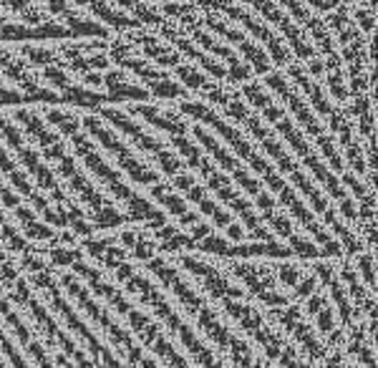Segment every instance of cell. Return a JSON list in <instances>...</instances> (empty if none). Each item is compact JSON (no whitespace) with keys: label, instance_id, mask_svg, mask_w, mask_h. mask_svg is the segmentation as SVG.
<instances>
[{"label":"cell","instance_id":"1","mask_svg":"<svg viewBox=\"0 0 378 368\" xmlns=\"http://www.w3.org/2000/svg\"><path fill=\"white\" fill-rule=\"evenodd\" d=\"M179 114L192 116V119H197V121H202V124L212 126V129L230 144L232 149H235V154H237L239 159H245L247 164L252 167L257 174H263L265 182H268V187H270L272 192H278L280 195V192L287 187L285 180L270 167V162H268L260 151H255V147L245 139V134L239 132L237 126L227 124L212 106H207V101H200V99H182V101H179Z\"/></svg>","mask_w":378,"mask_h":368},{"label":"cell","instance_id":"2","mask_svg":"<svg viewBox=\"0 0 378 368\" xmlns=\"http://www.w3.org/2000/svg\"><path fill=\"white\" fill-rule=\"evenodd\" d=\"M263 86L270 88V91H275L278 96H283V101L290 106L293 116L298 119V124H300L303 129H305V132L316 139V144L320 147L323 157L331 162L333 169L340 172V169H343V157H340L338 147H335V139H333L331 134H328V129L320 124V119H318L316 111L308 106V101L298 94V88L287 81V73H283V71H268V73H265Z\"/></svg>","mask_w":378,"mask_h":368},{"label":"cell","instance_id":"3","mask_svg":"<svg viewBox=\"0 0 378 368\" xmlns=\"http://www.w3.org/2000/svg\"><path fill=\"white\" fill-rule=\"evenodd\" d=\"M202 8L209 10V13H217V16H222L224 21H237V23H242L247 28V31L252 33L260 43H265L268 46V58H270V63H275V66H287L290 63V48H287V43L283 38H280L278 33L272 31L270 25L263 23L260 18L252 13V10H247L245 5H239V3H235V0H197Z\"/></svg>","mask_w":378,"mask_h":368},{"label":"cell","instance_id":"4","mask_svg":"<svg viewBox=\"0 0 378 368\" xmlns=\"http://www.w3.org/2000/svg\"><path fill=\"white\" fill-rule=\"evenodd\" d=\"M81 126H84L91 136H96V141H99L108 154H114V159L119 162V167H121L123 172L129 174L137 184H149V187L159 184V172H154L147 162H141V159L137 157V154H134L126 144H123L121 136L101 121V116H96V114H86V116L81 119Z\"/></svg>","mask_w":378,"mask_h":368},{"label":"cell","instance_id":"5","mask_svg":"<svg viewBox=\"0 0 378 368\" xmlns=\"http://www.w3.org/2000/svg\"><path fill=\"white\" fill-rule=\"evenodd\" d=\"M275 129H278V132L283 134V139H285L287 144L293 147L295 154H298V157H300L303 162L308 164L310 172L316 174V180L320 182V184H323V187L328 189V192H331V197H335L338 202L348 199V192H346L343 187H340V182L335 180V174H333L331 169H328V167L323 164V159L318 157L316 149L310 147L308 139L303 136V132L293 124V121H290V119H287V116H285V119H280L278 124H275Z\"/></svg>","mask_w":378,"mask_h":368},{"label":"cell","instance_id":"6","mask_svg":"<svg viewBox=\"0 0 378 368\" xmlns=\"http://www.w3.org/2000/svg\"><path fill=\"white\" fill-rule=\"evenodd\" d=\"M239 3H245V5H252V8L260 13L263 18H268L270 23H275L280 28V33L287 38V48H290V53H295L298 58H300L303 63L308 61V58H313V56H318L316 46L308 40V36L303 33V28H298V25L290 21V18L285 16V10L280 8L275 0H239Z\"/></svg>","mask_w":378,"mask_h":368},{"label":"cell","instance_id":"7","mask_svg":"<svg viewBox=\"0 0 378 368\" xmlns=\"http://www.w3.org/2000/svg\"><path fill=\"white\" fill-rule=\"evenodd\" d=\"M71 144H73V149H76L78 157L84 159V164L88 167V172L96 174V177H99V180L104 182V184H106V187L111 189L116 197H119V199H123L126 204L132 202L137 195H134L132 189L123 184V182H121V174L116 172L114 167H111L106 159L101 157V151L93 147L91 141L86 139L84 134H76V136H71Z\"/></svg>","mask_w":378,"mask_h":368},{"label":"cell","instance_id":"8","mask_svg":"<svg viewBox=\"0 0 378 368\" xmlns=\"http://www.w3.org/2000/svg\"><path fill=\"white\" fill-rule=\"evenodd\" d=\"M99 116H104L106 121H111V124L119 129L121 134H126L129 139L139 147L141 151H147V154H159V151L167 149V141L162 139V136H156V134L147 132L144 126L139 124V121H134L132 114H126L123 109H116V106H106V109L99 111Z\"/></svg>","mask_w":378,"mask_h":368},{"label":"cell","instance_id":"9","mask_svg":"<svg viewBox=\"0 0 378 368\" xmlns=\"http://www.w3.org/2000/svg\"><path fill=\"white\" fill-rule=\"evenodd\" d=\"M126 114H139L144 116L152 126L162 129V132L172 134V136H185L189 124L187 119L174 109H162V106H147V103H126Z\"/></svg>","mask_w":378,"mask_h":368},{"label":"cell","instance_id":"10","mask_svg":"<svg viewBox=\"0 0 378 368\" xmlns=\"http://www.w3.org/2000/svg\"><path fill=\"white\" fill-rule=\"evenodd\" d=\"M287 73H290L287 79L293 81L295 86H298V88L303 91V94H305L303 99L313 103V106H316V111L325 119V121H331V119L335 116V114H338V109H335V106H333V103L328 101V96H325L323 88L318 86V84H316L313 79H308V73L303 71V63H287Z\"/></svg>","mask_w":378,"mask_h":368},{"label":"cell","instance_id":"11","mask_svg":"<svg viewBox=\"0 0 378 368\" xmlns=\"http://www.w3.org/2000/svg\"><path fill=\"white\" fill-rule=\"evenodd\" d=\"M239 96H245L247 101L263 114L260 119L270 121L272 126L278 124L280 119H285V109H283L280 103H275V99H272V96L268 94V88L263 86V81H247V84H242Z\"/></svg>","mask_w":378,"mask_h":368},{"label":"cell","instance_id":"12","mask_svg":"<svg viewBox=\"0 0 378 368\" xmlns=\"http://www.w3.org/2000/svg\"><path fill=\"white\" fill-rule=\"evenodd\" d=\"M13 116H16L18 124L25 129V134H31L33 139L38 141L43 149H48V147H54V144L61 141V134L54 132V129H48L46 119L40 116L36 109H25V106H21V109L13 111Z\"/></svg>","mask_w":378,"mask_h":368},{"label":"cell","instance_id":"13","mask_svg":"<svg viewBox=\"0 0 378 368\" xmlns=\"http://www.w3.org/2000/svg\"><path fill=\"white\" fill-rule=\"evenodd\" d=\"M194 132V139L200 141V147L204 151H209V154H212V157H215V162L220 167H222V169H227V172H235V169H239V162H237V157H232L230 151L224 149L222 144H220V141L215 139V136H212V134L207 132V129H204V126H194L192 129Z\"/></svg>","mask_w":378,"mask_h":368},{"label":"cell","instance_id":"14","mask_svg":"<svg viewBox=\"0 0 378 368\" xmlns=\"http://www.w3.org/2000/svg\"><path fill=\"white\" fill-rule=\"evenodd\" d=\"M237 46H239V53L245 56V63L252 69V73L265 76V73L270 71V58H268L263 46H257L255 40H250V38H245L242 43H237Z\"/></svg>","mask_w":378,"mask_h":368},{"label":"cell","instance_id":"15","mask_svg":"<svg viewBox=\"0 0 378 368\" xmlns=\"http://www.w3.org/2000/svg\"><path fill=\"white\" fill-rule=\"evenodd\" d=\"M48 124H54L58 129V134H66V136H76L78 129H81V116L73 114V111H63V109H48L43 114Z\"/></svg>","mask_w":378,"mask_h":368},{"label":"cell","instance_id":"16","mask_svg":"<svg viewBox=\"0 0 378 368\" xmlns=\"http://www.w3.org/2000/svg\"><path fill=\"white\" fill-rule=\"evenodd\" d=\"M174 73H177L179 79L177 84H182L187 91H204V86L209 84L207 76L197 66H192V63H179L177 69H174Z\"/></svg>","mask_w":378,"mask_h":368},{"label":"cell","instance_id":"17","mask_svg":"<svg viewBox=\"0 0 378 368\" xmlns=\"http://www.w3.org/2000/svg\"><path fill=\"white\" fill-rule=\"evenodd\" d=\"M88 5H91V10L101 21H108V23L116 25V28H134V25H139L134 18H129L126 13H121V10H114L108 3H104V0H91Z\"/></svg>","mask_w":378,"mask_h":368},{"label":"cell","instance_id":"18","mask_svg":"<svg viewBox=\"0 0 378 368\" xmlns=\"http://www.w3.org/2000/svg\"><path fill=\"white\" fill-rule=\"evenodd\" d=\"M61 99L63 101L78 103V106H86V109H99L108 96H101V94H96V91H91V88H84V86H69L63 91Z\"/></svg>","mask_w":378,"mask_h":368},{"label":"cell","instance_id":"19","mask_svg":"<svg viewBox=\"0 0 378 368\" xmlns=\"http://www.w3.org/2000/svg\"><path fill=\"white\" fill-rule=\"evenodd\" d=\"M152 197H154L159 204H164V210L172 212V214H177V217H182L187 212L185 197H179L177 192H172V189L164 187V184H154V187H152Z\"/></svg>","mask_w":378,"mask_h":368},{"label":"cell","instance_id":"20","mask_svg":"<svg viewBox=\"0 0 378 368\" xmlns=\"http://www.w3.org/2000/svg\"><path fill=\"white\" fill-rule=\"evenodd\" d=\"M21 53H23V58H28V61L36 63V66H43V69L61 61V56L56 53L54 48L36 46V43H28V46H23V48H21Z\"/></svg>","mask_w":378,"mask_h":368},{"label":"cell","instance_id":"21","mask_svg":"<svg viewBox=\"0 0 378 368\" xmlns=\"http://www.w3.org/2000/svg\"><path fill=\"white\" fill-rule=\"evenodd\" d=\"M172 144L179 149V154H182V162H187L189 167H194V169H200L202 159H204V154H202V149L194 144V141H189L187 136H172Z\"/></svg>","mask_w":378,"mask_h":368},{"label":"cell","instance_id":"22","mask_svg":"<svg viewBox=\"0 0 378 368\" xmlns=\"http://www.w3.org/2000/svg\"><path fill=\"white\" fill-rule=\"evenodd\" d=\"M0 136L8 141V147L13 151H21L25 147L23 132H21V129H18V126L13 124L8 116H3V114H0Z\"/></svg>","mask_w":378,"mask_h":368},{"label":"cell","instance_id":"23","mask_svg":"<svg viewBox=\"0 0 378 368\" xmlns=\"http://www.w3.org/2000/svg\"><path fill=\"white\" fill-rule=\"evenodd\" d=\"M108 99L111 101H121V99H132V101H144V99H149V91L144 86H134V84H121V86L116 88H108Z\"/></svg>","mask_w":378,"mask_h":368},{"label":"cell","instance_id":"24","mask_svg":"<svg viewBox=\"0 0 378 368\" xmlns=\"http://www.w3.org/2000/svg\"><path fill=\"white\" fill-rule=\"evenodd\" d=\"M43 79L54 86V91L58 94V91H66L69 86H73V81H71V76H69V71L66 69H58V66H46L43 69Z\"/></svg>","mask_w":378,"mask_h":368},{"label":"cell","instance_id":"25","mask_svg":"<svg viewBox=\"0 0 378 368\" xmlns=\"http://www.w3.org/2000/svg\"><path fill=\"white\" fill-rule=\"evenodd\" d=\"M156 164H159V169H162L167 177H177L179 172H182V167H185V162H182V157H177L172 149H164L156 154Z\"/></svg>","mask_w":378,"mask_h":368},{"label":"cell","instance_id":"26","mask_svg":"<svg viewBox=\"0 0 378 368\" xmlns=\"http://www.w3.org/2000/svg\"><path fill=\"white\" fill-rule=\"evenodd\" d=\"M328 76V91H331V96H335L340 103L343 101H348V81H346V76H343V69H338V71H328L325 73Z\"/></svg>","mask_w":378,"mask_h":368},{"label":"cell","instance_id":"27","mask_svg":"<svg viewBox=\"0 0 378 368\" xmlns=\"http://www.w3.org/2000/svg\"><path fill=\"white\" fill-rule=\"evenodd\" d=\"M202 94H204V99H207L209 103H215V106H222V109H224V106H227V101H230V99L237 94V91H235V88H222V86H217V84H212V81H209Z\"/></svg>","mask_w":378,"mask_h":368},{"label":"cell","instance_id":"28","mask_svg":"<svg viewBox=\"0 0 378 368\" xmlns=\"http://www.w3.org/2000/svg\"><path fill=\"white\" fill-rule=\"evenodd\" d=\"M200 210L204 212V214H209V217H212V222H215L217 228H227V225H230V212L222 210L220 204L212 202V199H207V197H204V199L200 202Z\"/></svg>","mask_w":378,"mask_h":368},{"label":"cell","instance_id":"29","mask_svg":"<svg viewBox=\"0 0 378 368\" xmlns=\"http://www.w3.org/2000/svg\"><path fill=\"white\" fill-rule=\"evenodd\" d=\"M351 21H353L355 28L361 31V36H366V38H370V36H373V25H376V13H370V10H366V8H355L353 16H351Z\"/></svg>","mask_w":378,"mask_h":368},{"label":"cell","instance_id":"30","mask_svg":"<svg viewBox=\"0 0 378 368\" xmlns=\"http://www.w3.org/2000/svg\"><path fill=\"white\" fill-rule=\"evenodd\" d=\"M224 114L230 119H235L237 124H245V119L250 116V109H247V101L239 96V91L235 96H232L230 101H227V106H224Z\"/></svg>","mask_w":378,"mask_h":368},{"label":"cell","instance_id":"31","mask_svg":"<svg viewBox=\"0 0 378 368\" xmlns=\"http://www.w3.org/2000/svg\"><path fill=\"white\" fill-rule=\"evenodd\" d=\"M134 16H137V23H149V25H162L164 21H167V18L162 16V13H159V10L156 8H152V5H147V3H144V0H141L139 5H137V8L132 10Z\"/></svg>","mask_w":378,"mask_h":368},{"label":"cell","instance_id":"32","mask_svg":"<svg viewBox=\"0 0 378 368\" xmlns=\"http://www.w3.org/2000/svg\"><path fill=\"white\" fill-rule=\"evenodd\" d=\"M232 177H235V182H237L239 187L245 189L247 195L257 197L260 192H263V184H260V182H257L252 174L247 172V169H242V167H239V169H235V172H232Z\"/></svg>","mask_w":378,"mask_h":368},{"label":"cell","instance_id":"33","mask_svg":"<svg viewBox=\"0 0 378 368\" xmlns=\"http://www.w3.org/2000/svg\"><path fill=\"white\" fill-rule=\"evenodd\" d=\"M69 16V23L73 31H81V33H91V36H108L106 28H101V25L91 23V21H84V18L78 16V13H66Z\"/></svg>","mask_w":378,"mask_h":368},{"label":"cell","instance_id":"34","mask_svg":"<svg viewBox=\"0 0 378 368\" xmlns=\"http://www.w3.org/2000/svg\"><path fill=\"white\" fill-rule=\"evenodd\" d=\"M123 214L119 210H114L111 204H106V207H101L99 212H96V228H114V225H121L123 222Z\"/></svg>","mask_w":378,"mask_h":368},{"label":"cell","instance_id":"35","mask_svg":"<svg viewBox=\"0 0 378 368\" xmlns=\"http://www.w3.org/2000/svg\"><path fill=\"white\" fill-rule=\"evenodd\" d=\"M290 252H298V255H303V258H320V255H323V252L318 250L310 240H305V237H295V235H290Z\"/></svg>","mask_w":378,"mask_h":368},{"label":"cell","instance_id":"36","mask_svg":"<svg viewBox=\"0 0 378 368\" xmlns=\"http://www.w3.org/2000/svg\"><path fill=\"white\" fill-rule=\"evenodd\" d=\"M346 154H348V164L353 167L355 172H366V169H368V167H366V159H363V151H361V147H358V144H351V147H346Z\"/></svg>","mask_w":378,"mask_h":368},{"label":"cell","instance_id":"37","mask_svg":"<svg viewBox=\"0 0 378 368\" xmlns=\"http://www.w3.org/2000/svg\"><path fill=\"white\" fill-rule=\"evenodd\" d=\"M358 267H361L363 280L368 282V288L370 290L376 288V275H373V258H370V255H363V258L358 260Z\"/></svg>","mask_w":378,"mask_h":368},{"label":"cell","instance_id":"38","mask_svg":"<svg viewBox=\"0 0 378 368\" xmlns=\"http://www.w3.org/2000/svg\"><path fill=\"white\" fill-rule=\"evenodd\" d=\"M126 81H129L126 71H123V69H114V71H108L106 76H104V86H106V88H116V86H121V84H126Z\"/></svg>","mask_w":378,"mask_h":368},{"label":"cell","instance_id":"39","mask_svg":"<svg viewBox=\"0 0 378 368\" xmlns=\"http://www.w3.org/2000/svg\"><path fill=\"white\" fill-rule=\"evenodd\" d=\"M303 71H305L308 76H325L323 56H313V58H308V61H305V66H303Z\"/></svg>","mask_w":378,"mask_h":368},{"label":"cell","instance_id":"40","mask_svg":"<svg viewBox=\"0 0 378 368\" xmlns=\"http://www.w3.org/2000/svg\"><path fill=\"white\" fill-rule=\"evenodd\" d=\"M308 5L313 8V13H333L335 8H340V0H308Z\"/></svg>","mask_w":378,"mask_h":368},{"label":"cell","instance_id":"41","mask_svg":"<svg viewBox=\"0 0 378 368\" xmlns=\"http://www.w3.org/2000/svg\"><path fill=\"white\" fill-rule=\"evenodd\" d=\"M343 182H346L348 187H351V192H353L355 197H361V199H368V189L363 187V184L355 180L353 174H346V177H343Z\"/></svg>","mask_w":378,"mask_h":368},{"label":"cell","instance_id":"42","mask_svg":"<svg viewBox=\"0 0 378 368\" xmlns=\"http://www.w3.org/2000/svg\"><path fill=\"white\" fill-rule=\"evenodd\" d=\"M104 86V76H101L99 71H86L84 73V88H101Z\"/></svg>","mask_w":378,"mask_h":368},{"label":"cell","instance_id":"43","mask_svg":"<svg viewBox=\"0 0 378 368\" xmlns=\"http://www.w3.org/2000/svg\"><path fill=\"white\" fill-rule=\"evenodd\" d=\"M255 204L265 212V214H270V212H275V207H278V204H275V199H272V197L268 195V192H260V195L255 197Z\"/></svg>","mask_w":378,"mask_h":368},{"label":"cell","instance_id":"44","mask_svg":"<svg viewBox=\"0 0 378 368\" xmlns=\"http://www.w3.org/2000/svg\"><path fill=\"white\" fill-rule=\"evenodd\" d=\"M197 184V180H194L192 174H187V172H179L177 177H174V187L182 189V192H189V189Z\"/></svg>","mask_w":378,"mask_h":368},{"label":"cell","instance_id":"45","mask_svg":"<svg viewBox=\"0 0 378 368\" xmlns=\"http://www.w3.org/2000/svg\"><path fill=\"white\" fill-rule=\"evenodd\" d=\"M0 202H5L8 207H21V197H18L16 192H10V189L0 182Z\"/></svg>","mask_w":378,"mask_h":368},{"label":"cell","instance_id":"46","mask_svg":"<svg viewBox=\"0 0 378 368\" xmlns=\"http://www.w3.org/2000/svg\"><path fill=\"white\" fill-rule=\"evenodd\" d=\"M21 99H23V94H21V91H16V88L0 86V103H18Z\"/></svg>","mask_w":378,"mask_h":368},{"label":"cell","instance_id":"47","mask_svg":"<svg viewBox=\"0 0 378 368\" xmlns=\"http://www.w3.org/2000/svg\"><path fill=\"white\" fill-rule=\"evenodd\" d=\"M86 61H88V69H106L108 56L106 53H93V56H86Z\"/></svg>","mask_w":378,"mask_h":368},{"label":"cell","instance_id":"48","mask_svg":"<svg viewBox=\"0 0 378 368\" xmlns=\"http://www.w3.org/2000/svg\"><path fill=\"white\" fill-rule=\"evenodd\" d=\"M280 280L285 282L287 288H293L295 282H298V270H295V267H283V270H280Z\"/></svg>","mask_w":378,"mask_h":368},{"label":"cell","instance_id":"49","mask_svg":"<svg viewBox=\"0 0 378 368\" xmlns=\"http://www.w3.org/2000/svg\"><path fill=\"white\" fill-rule=\"evenodd\" d=\"M204 197H207V187H200V184H194V187L187 192V199H189V202H197V204H200Z\"/></svg>","mask_w":378,"mask_h":368},{"label":"cell","instance_id":"50","mask_svg":"<svg viewBox=\"0 0 378 368\" xmlns=\"http://www.w3.org/2000/svg\"><path fill=\"white\" fill-rule=\"evenodd\" d=\"M227 237L235 240V243H239V240L245 237V228H242V225H227Z\"/></svg>","mask_w":378,"mask_h":368},{"label":"cell","instance_id":"51","mask_svg":"<svg viewBox=\"0 0 378 368\" xmlns=\"http://www.w3.org/2000/svg\"><path fill=\"white\" fill-rule=\"evenodd\" d=\"M340 212H343L348 219H355V204H353V199H351V197L340 202Z\"/></svg>","mask_w":378,"mask_h":368},{"label":"cell","instance_id":"52","mask_svg":"<svg viewBox=\"0 0 378 368\" xmlns=\"http://www.w3.org/2000/svg\"><path fill=\"white\" fill-rule=\"evenodd\" d=\"M318 326H320V330H331L333 328L331 310H323V313H318Z\"/></svg>","mask_w":378,"mask_h":368},{"label":"cell","instance_id":"53","mask_svg":"<svg viewBox=\"0 0 378 368\" xmlns=\"http://www.w3.org/2000/svg\"><path fill=\"white\" fill-rule=\"evenodd\" d=\"M73 258H76V255H71V252H66V250H56V252H54V260H56V262H61V265H63V262L69 265V262H71Z\"/></svg>","mask_w":378,"mask_h":368},{"label":"cell","instance_id":"54","mask_svg":"<svg viewBox=\"0 0 378 368\" xmlns=\"http://www.w3.org/2000/svg\"><path fill=\"white\" fill-rule=\"evenodd\" d=\"M179 219H182V225H200V214H194V212H185Z\"/></svg>","mask_w":378,"mask_h":368},{"label":"cell","instance_id":"55","mask_svg":"<svg viewBox=\"0 0 378 368\" xmlns=\"http://www.w3.org/2000/svg\"><path fill=\"white\" fill-rule=\"evenodd\" d=\"M320 306H323V300H320V298H313L308 303V310H310V313H320Z\"/></svg>","mask_w":378,"mask_h":368},{"label":"cell","instance_id":"56","mask_svg":"<svg viewBox=\"0 0 378 368\" xmlns=\"http://www.w3.org/2000/svg\"><path fill=\"white\" fill-rule=\"evenodd\" d=\"M310 290H313V280L303 282V288H300V295H305V293H310Z\"/></svg>","mask_w":378,"mask_h":368},{"label":"cell","instance_id":"57","mask_svg":"<svg viewBox=\"0 0 378 368\" xmlns=\"http://www.w3.org/2000/svg\"><path fill=\"white\" fill-rule=\"evenodd\" d=\"M123 243H126V245H134V235H132V232H123Z\"/></svg>","mask_w":378,"mask_h":368},{"label":"cell","instance_id":"58","mask_svg":"<svg viewBox=\"0 0 378 368\" xmlns=\"http://www.w3.org/2000/svg\"><path fill=\"white\" fill-rule=\"evenodd\" d=\"M340 3H343V0H340ZM346 3H355V0H346Z\"/></svg>","mask_w":378,"mask_h":368},{"label":"cell","instance_id":"59","mask_svg":"<svg viewBox=\"0 0 378 368\" xmlns=\"http://www.w3.org/2000/svg\"><path fill=\"white\" fill-rule=\"evenodd\" d=\"M159 3H172V0H159Z\"/></svg>","mask_w":378,"mask_h":368}]
</instances>
